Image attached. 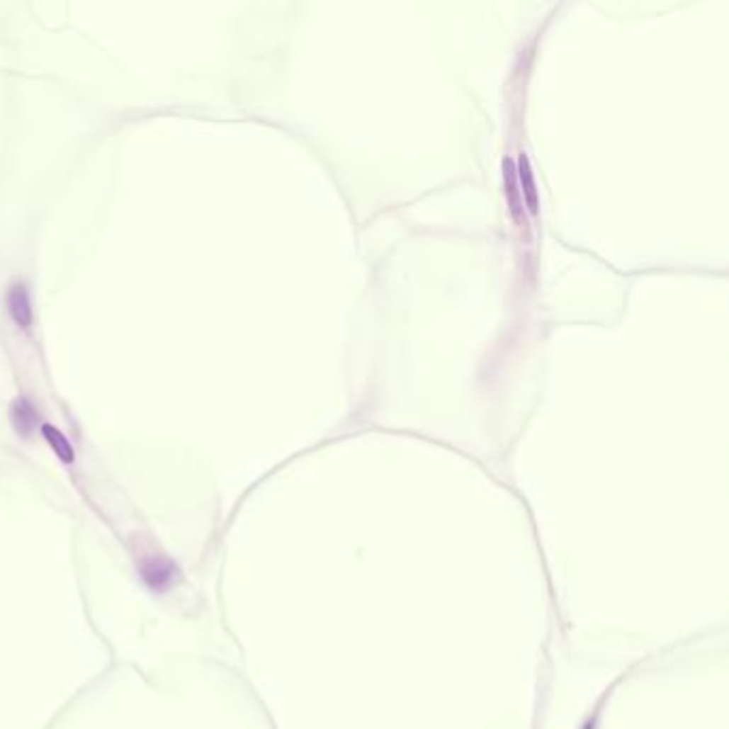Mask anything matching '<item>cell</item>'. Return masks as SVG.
<instances>
[{"instance_id":"obj_3","label":"cell","mask_w":729,"mask_h":729,"mask_svg":"<svg viewBox=\"0 0 729 729\" xmlns=\"http://www.w3.org/2000/svg\"><path fill=\"white\" fill-rule=\"evenodd\" d=\"M516 174H518V182H520V195L524 199V203L529 205L531 214H537V188H535V178H533V169H531V161L529 157L522 152L518 157V167H516Z\"/></svg>"},{"instance_id":"obj_4","label":"cell","mask_w":729,"mask_h":729,"mask_svg":"<svg viewBox=\"0 0 729 729\" xmlns=\"http://www.w3.org/2000/svg\"><path fill=\"white\" fill-rule=\"evenodd\" d=\"M41 432H43L45 441L52 445L54 453H56L64 464H71L73 458H75V453H73V447H71V443L67 441V436H64L56 426H52V424H43V426H41Z\"/></svg>"},{"instance_id":"obj_2","label":"cell","mask_w":729,"mask_h":729,"mask_svg":"<svg viewBox=\"0 0 729 729\" xmlns=\"http://www.w3.org/2000/svg\"><path fill=\"white\" fill-rule=\"evenodd\" d=\"M7 308L13 317V321L20 327H28L33 321V310H30V300H28V291L24 285L16 283L11 285L9 293H7Z\"/></svg>"},{"instance_id":"obj_5","label":"cell","mask_w":729,"mask_h":729,"mask_svg":"<svg viewBox=\"0 0 729 729\" xmlns=\"http://www.w3.org/2000/svg\"><path fill=\"white\" fill-rule=\"evenodd\" d=\"M503 169H505V182H507V195H509V203H512V212L518 216L522 210V195L518 191V174H516V165L512 159L503 161Z\"/></svg>"},{"instance_id":"obj_1","label":"cell","mask_w":729,"mask_h":729,"mask_svg":"<svg viewBox=\"0 0 729 729\" xmlns=\"http://www.w3.org/2000/svg\"><path fill=\"white\" fill-rule=\"evenodd\" d=\"M142 575H144V580H146V584L150 588L165 590L174 582V577L178 575V569H176V565L171 560L157 556V558H148L142 565Z\"/></svg>"},{"instance_id":"obj_6","label":"cell","mask_w":729,"mask_h":729,"mask_svg":"<svg viewBox=\"0 0 729 729\" xmlns=\"http://www.w3.org/2000/svg\"><path fill=\"white\" fill-rule=\"evenodd\" d=\"M13 424H16V430L18 432H22V434H28L30 432V428L35 426V422H37V413H35V409L30 407V402L28 400H18L16 402V407H13Z\"/></svg>"}]
</instances>
